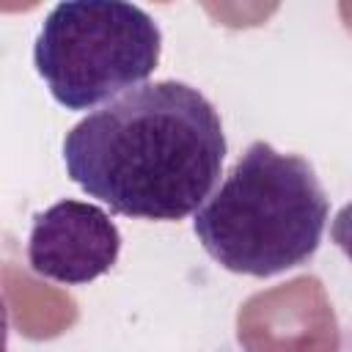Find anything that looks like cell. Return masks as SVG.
Segmentation results:
<instances>
[{"mask_svg":"<svg viewBox=\"0 0 352 352\" xmlns=\"http://www.w3.org/2000/svg\"><path fill=\"white\" fill-rule=\"evenodd\" d=\"M63 162L116 214L184 220L206 204L226 162L223 121L187 82H143L77 121L63 138Z\"/></svg>","mask_w":352,"mask_h":352,"instance_id":"cell-1","label":"cell"},{"mask_svg":"<svg viewBox=\"0 0 352 352\" xmlns=\"http://www.w3.org/2000/svg\"><path fill=\"white\" fill-rule=\"evenodd\" d=\"M327 214L330 201L314 165L256 140L195 212L192 231L228 272L270 278L316 253Z\"/></svg>","mask_w":352,"mask_h":352,"instance_id":"cell-2","label":"cell"},{"mask_svg":"<svg viewBox=\"0 0 352 352\" xmlns=\"http://www.w3.org/2000/svg\"><path fill=\"white\" fill-rule=\"evenodd\" d=\"M162 33L124 0H66L50 8L33 66L66 110H91L143 85L160 63Z\"/></svg>","mask_w":352,"mask_h":352,"instance_id":"cell-3","label":"cell"},{"mask_svg":"<svg viewBox=\"0 0 352 352\" xmlns=\"http://www.w3.org/2000/svg\"><path fill=\"white\" fill-rule=\"evenodd\" d=\"M121 253L118 226L88 201L63 198L33 217L28 236L30 270L66 286L91 283L110 272Z\"/></svg>","mask_w":352,"mask_h":352,"instance_id":"cell-4","label":"cell"},{"mask_svg":"<svg viewBox=\"0 0 352 352\" xmlns=\"http://www.w3.org/2000/svg\"><path fill=\"white\" fill-rule=\"evenodd\" d=\"M330 236H333V242L344 250V256L352 261V201H349L346 206H341L338 214L333 217Z\"/></svg>","mask_w":352,"mask_h":352,"instance_id":"cell-5","label":"cell"},{"mask_svg":"<svg viewBox=\"0 0 352 352\" xmlns=\"http://www.w3.org/2000/svg\"><path fill=\"white\" fill-rule=\"evenodd\" d=\"M223 352H248L242 344L239 346H231V349H223ZM322 352H352V324H338L333 327L327 344Z\"/></svg>","mask_w":352,"mask_h":352,"instance_id":"cell-6","label":"cell"}]
</instances>
